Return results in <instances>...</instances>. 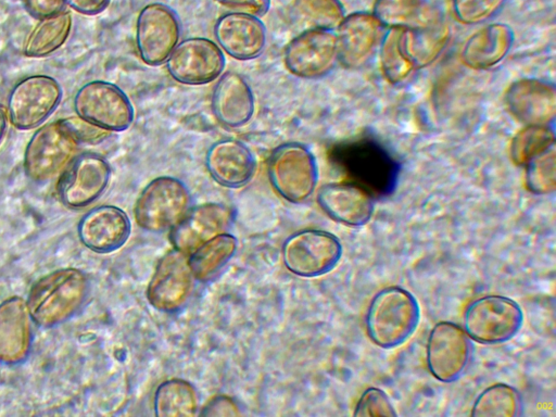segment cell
<instances>
[{
    "mask_svg": "<svg viewBox=\"0 0 556 417\" xmlns=\"http://www.w3.org/2000/svg\"><path fill=\"white\" fill-rule=\"evenodd\" d=\"M329 159L348 181L381 199L395 190L400 163L377 139L359 136L331 147Z\"/></svg>",
    "mask_w": 556,
    "mask_h": 417,
    "instance_id": "6da1fadb",
    "label": "cell"
},
{
    "mask_svg": "<svg viewBox=\"0 0 556 417\" xmlns=\"http://www.w3.org/2000/svg\"><path fill=\"white\" fill-rule=\"evenodd\" d=\"M420 307L415 295L399 286L379 290L371 299L365 315L366 332L381 349H395L416 331Z\"/></svg>",
    "mask_w": 556,
    "mask_h": 417,
    "instance_id": "7a4b0ae2",
    "label": "cell"
},
{
    "mask_svg": "<svg viewBox=\"0 0 556 417\" xmlns=\"http://www.w3.org/2000/svg\"><path fill=\"white\" fill-rule=\"evenodd\" d=\"M87 292L88 280L81 270L62 268L38 279L26 304L37 325L52 327L72 317L85 302Z\"/></svg>",
    "mask_w": 556,
    "mask_h": 417,
    "instance_id": "3957f363",
    "label": "cell"
},
{
    "mask_svg": "<svg viewBox=\"0 0 556 417\" xmlns=\"http://www.w3.org/2000/svg\"><path fill=\"white\" fill-rule=\"evenodd\" d=\"M269 181L275 191L291 203L307 200L315 191L318 168L312 151L300 142H283L267 162Z\"/></svg>",
    "mask_w": 556,
    "mask_h": 417,
    "instance_id": "277c9868",
    "label": "cell"
},
{
    "mask_svg": "<svg viewBox=\"0 0 556 417\" xmlns=\"http://www.w3.org/2000/svg\"><path fill=\"white\" fill-rule=\"evenodd\" d=\"M523 312L513 299L488 294L471 301L463 316L468 337L481 344H501L511 340L521 329Z\"/></svg>",
    "mask_w": 556,
    "mask_h": 417,
    "instance_id": "5b68a950",
    "label": "cell"
},
{
    "mask_svg": "<svg viewBox=\"0 0 556 417\" xmlns=\"http://www.w3.org/2000/svg\"><path fill=\"white\" fill-rule=\"evenodd\" d=\"M191 197L178 178L160 176L152 179L138 195L134 215L138 226L151 232L172 229L190 208Z\"/></svg>",
    "mask_w": 556,
    "mask_h": 417,
    "instance_id": "8992f818",
    "label": "cell"
},
{
    "mask_svg": "<svg viewBox=\"0 0 556 417\" xmlns=\"http://www.w3.org/2000/svg\"><path fill=\"white\" fill-rule=\"evenodd\" d=\"M343 247L333 233L320 229L294 232L282 244L286 268L300 277L314 278L330 273L340 262Z\"/></svg>",
    "mask_w": 556,
    "mask_h": 417,
    "instance_id": "52a82bcc",
    "label": "cell"
},
{
    "mask_svg": "<svg viewBox=\"0 0 556 417\" xmlns=\"http://www.w3.org/2000/svg\"><path fill=\"white\" fill-rule=\"evenodd\" d=\"M74 110L78 117L108 132L127 130L135 118L125 91L104 80L84 84L74 97Z\"/></svg>",
    "mask_w": 556,
    "mask_h": 417,
    "instance_id": "ba28073f",
    "label": "cell"
},
{
    "mask_svg": "<svg viewBox=\"0 0 556 417\" xmlns=\"http://www.w3.org/2000/svg\"><path fill=\"white\" fill-rule=\"evenodd\" d=\"M78 144L63 121L41 126L26 146L25 174L36 182L52 179L73 160Z\"/></svg>",
    "mask_w": 556,
    "mask_h": 417,
    "instance_id": "9c48e42d",
    "label": "cell"
},
{
    "mask_svg": "<svg viewBox=\"0 0 556 417\" xmlns=\"http://www.w3.org/2000/svg\"><path fill=\"white\" fill-rule=\"evenodd\" d=\"M62 87L48 75H31L20 80L8 97V117L20 130L40 126L58 109Z\"/></svg>",
    "mask_w": 556,
    "mask_h": 417,
    "instance_id": "30bf717a",
    "label": "cell"
},
{
    "mask_svg": "<svg viewBox=\"0 0 556 417\" xmlns=\"http://www.w3.org/2000/svg\"><path fill=\"white\" fill-rule=\"evenodd\" d=\"M180 36L179 16L169 5L152 2L140 10L136 21V47L147 65L165 63L179 43Z\"/></svg>",
    "mask_w": 556,
    "mask_h": 417,
    "instance_id": "8fae6325",
    "label": "cell"
},
{
    "mask_svg": "<svg viewBox=\"0 0 556 417\" xmlns=\"http://www.w3.org/2000/svg\"><path fill=\"white\" fill-rule=\"evenodd\" d=\"M472 356L471 339L455 323H437L428 336L426 363L433 378L453 383L466 372Z\"/></svg>",
    "mask_w": 556,
    "mask_h": 417,
    "instance_id": "7c38bea8",
    "label": "cell"
},
{
    "mask_svg": "<svg viewBox=\"0 0 556 417\" xmlns=\"http://www.w3.org/2000/svg\"><path fill=\"white\" fill-rule=\"evenodd\" d=\"M166 68L179 84L199 86L217 79L226 65L220 47L204 37H189L177 45L167 59Z\"/></svg>",
    "mask_w": 556,
    "mask_h": 417,
    "instance_id": "4fadbf2b",
    "label": "cell"
},
{
    "mask_svg": "<svg viewBox=\"0 0 556 417\" xmlns=\"http://www.w3.org/2000/svg\"><path fill=\"white\" fill-rule=\"evenodd\" d=\"M111 166L100 154L84 152L73 160L58 184L61 202L71 208H81L94 202L106 189Z\"/></svg>",
    "mask_w": 556,
    "mask_h": 417,
    "instance_id": "5bb4252c",
    "label": "cell"
},
{
    "mask_svg": "<svg viewBox=\"0 0 556 417\" xmlns=\"http://www.w3.org/2000/svg\"><path fill=\"white\" fill-rule=\"evenodd\" d=\"M194 280L188 255L173 248L155 266L147 288L148 302L160 312H177L190 298Z\"/></svg>",
    "mask_w": 556,
    "mask_h": 417,
    "instance_id": "9a60e30c",
    "label": "cell"
},
{
    "mask_svg": "<svg viewBox=\"0 0 556 417\" xmlns=\"http://www.w3.org/2000/svg\"><path fill=\"white\" fill-rule=\"evenodd\" d=\"M337 60V35L331 29L306 28L292 38L283 51L287 70L304 79L325 76Z\"/></svg>",
    "mask_w": 556,
    "mask_h": 417,
    "instance_id": "2e32d148",
    "label": "cell"
},
{
    "mask_svg": "<svg viewBox=\"0 0 556 417\" xmlns=\"http://www.w3.org/2000/svg\"><path fill=\"white\" fill-rule=\"evenodd\" d=\"M232 220L229 206L207 202L190 207L169 231L174 249L189 255L201 244L225 232Z\"/></svg>",
    "mask_w": 556,
    "mask_h": 417,
    "instance_id": "e0dca14e",
    "label": "cell"
},
{
    "mask_svg": "<svg viewBox=\"0 0 556 417\" xmlns=\"http://www.w3.org/2000/svg\"><path fill=\"white\" fill-rule=\"evenodd\" d=\"M213 33L220 49L239 61L258 58L266 47L265 24L255 15L225 13L215 22Z\"/></svg>",
    "mask_w": 556,
    "mask_h": 417,
    "instance_id": "ac0fdd59",
    "label": "cell"
},
{
    "mask_svg": "<svg viewBox=\"0 0 556 417\" xmlns=\"http://www.w3.org/2000/svg\"><path fill=\"white\" fill-rule=\"evenodd\" d=\"M131 232L128 215L114 205H100L87 212L78 224L80 241L97 253L122 248Z\"/></svg>",
    "mask_w": 556,
    "mask_h": 417,
    "instance_id": "d6986e66",
    "label": "cell"
},
{
    "mask_svg": "<svg viewBox=\"0 0 556 417\" xmlns=\"http://www.w3.org/2000/svg\"><path fill=\"white\" fill-rule=\"evenodd\" d=\"M206 169L220 186L240 188L253 178L257 162L242 141L226 138L214 142L205 155Z\"/></svg>",
    "mask_w": 556,
    "mask_h": 417,
    "instance_id": "ffe728a7",
    "label": "cell"
},
{
    "mask_svg": "<svg viewBox=\"0 0 556 417\" xmlns=\"http://www.w3.org/2000/svg\"><path fill=\"white\" fill-rule=\"evenodd\" d=\"M504 101L509 113L526 125H546L555 115V89L541 79L514 81L506 90Z\"/></svg>",
    "mask_w": 556,
    "mask_h": 417,
    "instance_id": "44dd1931",
    "label": "cell"
},
{
    "mask_svg": "<svg viewBox=\"0 0 556 417\" xmlns=\"http://www.w3.org/2000/svg\"><path fill=\"white\" fill-rule=\"evenodd\" d=\"M316 199L331 219L345 226L362 227L372 217L374 198L350 181L323 185Z\"/></svg>",
    "mask_w": 556,
    "mask_h": 417,
    "instance_id": "7402d4cb",
    "label": "cell"
},
{
    "mask_svg": "<svg viewBox=\"0 0 556 417\" xmlns=\"http://www.w3.org/2000/svg\"><path fill=\"white\" fill-rule=\"evenodd\" d=\"M382 25L365 12L351 13L339 24L337 35L338 60L346 68L363 65L378 43Z\"/></svg>",
    "mask_w": 556,
    "mask_h": 417,
    "instance_id": "603a6c76",
    "label": "cell"
},
{
    "mask_svg": "<svg viewBox=\"0 0 556 417\" xmlns=\"http://www.w3.org/2000/svg\"><path fill=\"white\" fill-rule=\"evenodd\" d=\"M212 111L217 121L231 128L248 124L255 112V98L247 79L226 72L218 77L212 93Z\"/></svg>",
    "mask_w": 556,
    "mask_h": 417,
    "instance_id": "cb8c5ba5",
    "label": "cell"
},
{
    "mask_svg": "<svg viewBox=\"0 0 556 417\" xmlns=\"http://www.w3.org/2000/svg\"><path fill=\"white\" fill-rule=\"evenodd\" d=\"M31 317L26 302L12 296L0 304V363L23 362L31 345Z\"/></svg>",
    "mask_w": 556,
    "mask_h": 417,
    "instance_id": "d4e9b609",
    "label": "cell"
},
{
    "mask_svg": "<svg viewBox=\"0 0 556 417\" xmlns=\"http://www.w3.org/2000/svg\"><path fill=\"white\" fill-rule=\"evenodd\" d=\"M514 40L511 28L505 24H490L472 34L462 50V61L473 70H486L501 62Z\"/></svg>",
    "mask_w": 556,
    "mask_h": 417,
    "instance_id": "484cf974",
    "label": "cell"
},
{
    "mask_svg": "<svg viewBox=\"0 0 556 417\" xmlns=\"http://www.w3.org/2000/svg\"><path fill=\"white\" fill-rule=\"evenodd\" d=\"M372 15L382 26L402 29H420L440 21L428 0H376Z\"/></svg>",
    "mask_w": 556,
    "mask_h": 417,
    "instance_id": "4316f807",
    "label": "cell"
},
{
    "mask_svg": "<svg viewBox=\"0 0 556 417\" xmlns=\"http://www.w3.org/2000/svg\"><path fill=\"white\" fill-rule=\"evenodd\" d=\"M72 29V16L61 11L41 18L29 33L23 47L27 58H43L59 50L67 40Z\"/></svg>",
    "mask_w": 556,
    "mask_h": 417,
    "instance_id": "83f0119b",
    "label": "cell"
},
{
    "mask_svg": "<svg viewBox=\"0 0 556 417\" xmlns=\"http://www.w3.org/2000/svg\"><path fill=\"white\" fill-rule=\"evenodd\" d=\"M238 240L228 232H222L189 254V264L195 280L213 278L235 255Z\"/></svg>",
    "mask_w": 556,
    "mask_h": 417,
    "instance_id": "f1b7e54d",
    "label": "cell"
},
{
    "mask_svg": "<svg viewBox=\"0 0 556 417\" xmlns=\"http://www.w3.org/2000/svg\"><path fill=\"white\" fill-rule=\"evenodd\" d=\"M153 407L157 417H193L199 408L197 390L184 379L165 380L155 390Z\"/></svg>",
    "mask_w": 556,
    "mask_h": 417,
    "instance_id": "f546056e",
    "label": "cell"
},
{
    "mask_svg": "<svg viewBox=\"0 0 556 417\" xmlns=\"http://www.w3.org/2000/svg\"><path fill=\"white\" fill-rule=\"evenodd\" d=\"M448 28L440 21L420 29H403V48L414 67L431 63L444 48Z\"/></svg>",
    "mask_w": 556,
    "mask_h": 417,
    "instance_id": "4dcf8cb0",
    "label": "cell"
},
{
    "mask_svg": "<svg viewBox=\"0 0 556 417\" xmlns=\"http://www.w3.org/2000/svg\"><path fill=\"white\" fill-rule=\"evenodd\" d=\"M522 396L507 383H494L485 388L475 400L472 417H518L522 415Z\"/></svg>",
    "mask_w": 556,
    "mask_h": 417,
    "instance_id": "1f68e13d",
    "label": "cell"
},
{
    "mask_svg": "<svg viewBox=\"0 0 556 417\" xmlns=\"http://www.w3.org/2000/svg\"><path fill=\"white\" fill-rule=\"evenodd\" d=\"M555 135L546 125H527L511 139L509 156L514 164L526 165L554 147Z\"/></svg>",
    "mask_w": 556,
    "mask_h": 417,
    "instance_id": "d6a6232c",
    "label": "cell"
},
{
    "mask_svg": "<svg viewBox=\"0 0 556 417\" xmlns=\"http://www.w3.org/2000/svg\"><path fill=\"white\" fill-rule=\"evenodd\" d=\"M402 38V28H390L382 40L381 71L386 79L392 84L405 79L414 68L404 51Z\"/></svg>",
    "mask_w": 556,
    "mask_h": 417,
    "instance_id": "836d02e7",
    "label": "cell"
},
{
    "mask_svg": "<svg viewBox=\"0 0 556 417\" xmlns=\"http://www.w3.org/2000/svg\"><path fill=\"white\" fill-rule=\"evenodd\" d=\"M293 11L308 28L332 30L345 16L340 0H294Z\"/></svg>",
    "mask_w": 556,
    "mask_h": 417,
    "instance_id": "e575fe53",
    "label": "cell"
},
{
    "mask_svg": "<svg viewBox=\"0 0 556 417\" xmlns=\"http://www.w3.org/2000/svg\"><path fill=\"white\" fill-rule=\"evenodd\" d=\"M525 184L535 194H547L556 188V155L554 148L535 156L526 165Z\"/></svg>",
    "mask_w": 556,
    "mask_h": 417,
    "instance_id": "d590c367",
    "label": "cell"
},
{
    "mask_svg": "<svg viewBox=\"0 0 556 417\" xmlns=\"http://www.w3.org/2000/svg\"><path fill=\"white\" fill-rule=\"evenodd\" d=\"M505 0H452L453 13L463 24H478L493 16Z\"/></svg>",
    "mask_w": 556,
    "mask_h": 417,
    "instance_id": "8d00e7d4",
    "label": "cell"
},
{
    "mask_svg": "<svg viewBox=\"0 0 556 417\" xmlns=\"http://www.w3.org/2000/svg\"><path fill=\"white\" fill-rule=\"evenodd\" d=\"M353 416L355 417H395L397 413L388 394L376 387L366 389L359 396Z\"/></svg>",
    "mask_w": 556,
    "mask_h": 417,
    "instance_id": "74e56055",
    "label": "cell"
},
{
    "mask_svg": "<svg viewBox=\"0 0 556 417\" xmlns=\"http://www.w3.org/2000/svg\"><path fill=\"white\" fill-rule=\"evenodd\" d=\"M78 142L94 143L108 136V131L84 121L80 117L62 119Z\"/></svg>",
    "mask_w": 556,
    "mask_h": 417,
    "instance_id": "f35d334b",
    "label": "cell"
},
{
    "mask_svg": "<svg viewBox=\"0 0 556 417\" xmlns=\"http://www.w3.org/2000/svg\"><path fill=\"white\" fill-rule=\"evenodd\" d=\"M223 7L233 10L235 12L247 13L261 17L265 15L269 9L270 0H215Z\"/></svg>",
    "mask_w": 556,
    "mask_h": 417,
    "instance_id": "ab89813d",
    "label": "cell"
},
{
    "mask_svg": "<svg viewBox=\"0 0 556 417\" xmlns=\"http://www.w3.org/2000/svg\"><path fill=\"white\" fill-rule=\"evenodd\" d=\"M24 9L33 17L41 20L63 11L64 0H21Z\"/></svg>",
    "mask_w": 556,
    "mask_h": 417,
    "instance_id": "60d3db41",
    "label": "cell"
},
{
    "mask_svg": "<svg viewBox=\"0 0 556 417\" xmlns=\"http://www.w3.org/2000/svg\"><path fill=\"white\" fill-rule=\"evenodd\" d=\"M240 414L233 400L225 395L213 397L200 412L203 416H239Z\"/></svg>",
    "mask_w": 556,
    "mask_h": 417,
    "instance_id": "b9f144b4",
    "label": "cell"
},
{
    "mask_svg": "<svg viewBox=\"0 0 556 417\" xmlns=\"http://www.w3.org/2000/svg\"><path fill=\"white\" fill-rule=\"evenodd\" d=\"M76 12L84 15H97L103 12L111 0H64Z\"/></svg>",
    "mask_w": 556,
    "mask_h": 417,
    "instance_id": "7bdbcfd3",
    "label": "cell"
},
{
    "mask_svg": "<svg viewBox=\"0 0 556 417\" xmlns=\"http://www.w3.org/2000/svg\"><path fill=\"white\" fill-rule=\"evenodd\" d=\"M8 121H9L8 112L4 109V106H2L0 104V143L2 142V140L5 136L7 128H8Z\"/></svg>",
    "mask_w": 556,
    "mask_h": 417,
    "instance_id": "ee69618b",
    "label": "cell"
}]
</instances>
